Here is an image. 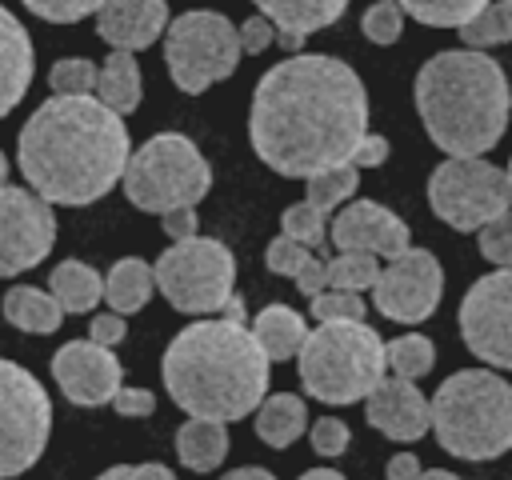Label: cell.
<instances>
[{
    "instance_id": "6da1fadb",
    "label": "cell",
    "mask_w": 512,
    "mask_h": 480,
    "mask_svg": "<svg viewBox=\"0 0 512 480\" xmlns=\"http://www.w3.org/2000/svg\"><path fill=\"white\" fill-rule=\"evenodd\" d=\"M368 136V92L352 64L296 52L272 64L252 92L248 144L288 180L348 164Z\"/></svg>"
},
{
    "instance_id": "7a4b0ae2",
    "label": "cell",
    "mask_w": 512,
    "mask_h": 480,
    "mask_svg": "<svg viewBox=\"0 0 512 480\" xmlns=\"http://www.w3.org/2000/svg\"><path fill=\"white\" fill-rule=\"evenodd\" d=\"M124 116L96 96H52L20 128V172L48 204H92L108 196L128 168Z\"/></svg>"
},
{
    "instance_id": "3957f363",
    "label": "cell",
    "mask_w": 512,
    "mask_h": 480,
    "mask_svg": "<svg viewBox=\"0 0 512 480\" xmlns=\"http://www.w3.org/2000/svg\"><path fill=\"white\" fill-rule=\"evenodd\" d=\"M272 360L256 344L252 328L232 320H196L172 336L160 372L164 388L188 416L200 420H244L268 392Z\"/></svg>"
},
{
    "instance_id": "277c9868",
    "label": "cell",
    "mask_w": 512,
    "mask_h": 480,
    "mask_svg": "<svg viewBox=\"0 0 512 480\" xmlns=\"http://www.w3.org/2000/svg\"><path fill=\"white\" fill-rule=\"evenodd\" d=\"M416 112L428 140L444 156H484L500 144L512 112V88L504 68L480 48L436 52L420 64Z\"/></svg>"
},
{
    "instance_id": "5b68a950",
    "label": "cell",
    "mask_w": 512,
    "mask_h": 480,
    "mask_svg": "<svg viewBox=\"0 0 512 480\" xmlns=\"http://www.w3.org/2000/svg\"><path fill=\"white\" fill-rule=\"evenodd\" d=\"M432 400L436 444L456 460H496L512 448V384L492 368L452 372Z\"/></svg>"
},
{
    "instance_id": "8992f818",
    "label": "cell",
    "mask_w": 512,
    "mask_h": 480,
    "mask_svg": "<svg viewBox=\"0 0 512 480\" xmlns=\"http://www.w3.org/2000/svg\"><path fill=\"white\" fill-rule=\"evenodd\" d=\"M300 384L320 404H352L368 400V392L384 380V340L364 320L316 324L300 348Z\"/></svg>"
},
{
    "instance_id": "52a82bcc",
    "label": "cell",
    "mask_w": 512,
    "mask_h": 480,
    "mask_svg": "<svg viewBox=\"0 0 512 480\" xmlns=\"http://www.w3.org/2000/svg\"><path fill=\"white\" fill-rule=\"evenodd\" d=\"M124 196L140 212H172L196 208L212 188V164L184 132H156L144 140L124 168Z\"/></svg>"
},
{
    "instance_id": "ba28073f",
    "label": "cell",
    "mask_w": 512,
    "mask_h": 480,
    "mask_svg": "<svg viewBox=\"0 0 512 480\" xmlns=\"http://www.w3.org/2000/svg\"><path fill=\"white\" fill-rule=\"evenodd\" d=\"M240 56H244L240 28L224 12H212V8L184 12L164 32V64H168V76L188 96H200L212 84L228 80L236 72Z\"/></svg>"
},
{
    "instance_id": "9c48e42d",
    "label": "cell",
    "mask_w": 512,
    "mask_h": 480,
    "mask_svg": "<svg viewBox=\"0 0 512 480\" xmlns=\"http://www.w3.org/2000/svg\"><path fill=\"white\" fill-rule=\"evenodd\" d=\"M152 272L164 300L188 316L220 312L236 288V256L224 240H212V236L176 240L172 248L160 252Z\"/></svg>"
},
{
    "instance_id": "30bf717a",
    "label": "cell",
    "mask_w": 512,
    "mask_h": 480,
    "mask_svg": "<svg viewBox=\"0 0 512 480\" xmlns=\"http://www.w3.org/2000/svg\"><path fill=\"white\" fill-rule=\"evenodd\" d=\"M432 212L456 232H480L488 220L512 208L508 172L484 156H448L428 176Z\"/></svg>"
},
{
    "instance_id": "8fae6325",
    "label": "cell",
    "mask_w": 512,
    "mask_h": 480,
    "mask_svg": "<svg viewBox=\"0 0 512 480\" xmlns=\"http://www.w3.org/2000/svg\"><path fill=\"white\" fill-rule=\"evenodd\" d=\"M52 436V404L44 384L16 360H0V480L28 472Z\"/></svg>"
},
{
    "instance_id": "7c38bea8",
    "label": "cell",
    "mask_w": 512,
    "mask_h": 480,
    "mask_svg": "<svg viewBox=\"0 0 512 480\" xmlns=\"http://www.w3.org/2000/svg\"><path fill=\"white\" fill-rule=\"evenodd\" d=\"M460 336L480 364L512 368V268H496L464 292Z\"/></svg>"
},
{
    "instance_id": "4fadbf2b",
    "label": "cell",
    "mask_w": 512,
    "mask_h": 480,
    "mask_svg": "<svg viewBox=\"0 0 512 480\" xmlns=\"http://www.w3.org/2000/svg\"><path fill=\"white\" fill-rule=\"evenodd\" d=\"M444 292L440 260L428 248H408L404 256L388 260L372 284V308L396 324H420L436 312Z\"/></svg>"
},
{
    "instance_id": "5bb4252c",
    "label": "cell",
    "mask_w": 512,
    "mask_h": 480,
    "mask_svg": "<svg viewBox=\"0 0 512 480\" xmlns=\"http://www.w3.org/2000/svg\"><path fill=\"white\" fill-rule=\"evenodd\" d=\"M56 244V216L32 188L0 184V276L36 268Z\"/></svg>"
},
{
    "instance_id": "9a60e30c",
    "label": "cell",
    "mask_w": 512,
    "mask_h": 480,
    "mask_svg": "<svg viewBox=\"0 0 512 480\" xmlns=\"http://www.w3.org/2000/svg\"><path fill=\"white\" fill-rule=\"evenodd\" d=\"M120 376H124V368H120L116 352L96 340H68L52 356V380L80 408L112 404V396L124 388Z\"/></svg>"
},
{
    "instance_id": "2e32d148",
    "label": "cell",
    "mask_w": 512,
    "mask_h": 480,
    "mask_svg": "<svg viewBox=\"0 0 512 480\" xmlns=\"http://www.w3.org/2000/svg\"><path fill=\"white\" fill-rule=\"evenodd\" d=\"M328 240L340 252H372V256H384V260H396L412 248L408 244L412 240L408 224L376 200H352L348 208H340V216L328 228Z\"/></svg>"
},
{
    "instance_id": "e0dca14e",
    "label": "cell",
    "mask_w": 512,
    "mask_h": 480,
    "mask_svg": "<svg viewBox=\"0 0 512 480\" xmlns=\"http://www.w3.org/2000/svg\"><path fill=\"white\" fill-rule=\"evenodd\" d=\"M364 416L388 440H420L424 432H432V400L416 388V380L404 376H384L368 392Z\"/></svg>"
},
{
    "instance_id": "ac0fdd59",
    "label": "cell",
    "mask_w": 512,
    "mask_h": 480,
    "mask_svg": "<svg viewBox=\"0 0 512 480\" xmlns=\"http://www.w3.org/2000/svg\"><path fill=\"white\" fill-rule=\"evenodd\" d=\"M96 32L108 48L140 52L168 32V0H104L96 12Z\"/></svg>"
},
{
    "instance_id": "d6986e66",
    "label": "cell",
    "mask_w": 512,
    "mask_h": 480,
    "mask_svg": "<svg viewBox=\"0 0 512 480\" xmlns=\"http://www.w3.org/2000/svg\"><path fill=\"white\" fill-rule=\"evenodd\" d=\"M32 68H36V56H32L28 28L0 4V120L24 100L32 84Z\"/></svg>"
},
{
    "instance_id": "ffe728a7",
    "label": "cell",
    "mask_w": 512,
    "mask_h": 480,
    "mask_svg": "<svg viewBox=\"0 0 512 480\" xmlns=\"http://www.w3.org/2000/svg\"><path fill=\"white\" fill-rule=\"evenodd\" d=\"M252 336L268 360H292V356H300V348L308 340V324L288 304H264L252 320Z\"/></svg>"
},
{
    "instance_id": "44dd1931",
    "label": "cell",
    "mask_w": 512,
    "mask_h": 480,
    "mask_svg": "<svg viewBox=\"0 0 512 480\" xmlns=\"http://www.w3.org/2000/svg\"><path fill=\"white\" fill-rule=\"evenodd\" d=\"M252 4L260 8V16L276 24V32H296V36L332 28L348 8V0H252Z\"/></svg>"
},
{
    "instance_id": "7402d4cb",
    "label": "cell",
    "mask_w": 512,
    "mask_h": 480,
    "mask_svg": "<svg viewBox=\"0 0 512 480\" xmlns=\"http://www.w3.org/2000/svg\"><path fill=\"white\" fill-rule=\"evenodd\" d=\"M140 64H136V52H124V48H112L104 68H100V80H96V100L104 108H112L116 116H128L140 108Z\"/></svg>"
},
{
    "instance_id": "603a6c76",
    "label": "cell",
    "mask_w": 512,
    "mask_h": 480,
    "mask_svg": "<svg viewBox=\"0 0 512 480\" xmlns=\"http://www.w3.org/2000/svg\"><path fill=\"white\" fill-rule=\"evenodd\" d=\"M308 432V404L292 392L264 396L256 408V436L268 448H288Z\"/></svg>"
},
{
    "instance_id": "cb8c5ba5",
    "label": "cell",
    "mask_w": 512,
    "mask_h": 480,
    "mask_svg": "<svg viewBox=\"0 0 512 480\" xmlns=\"http://www.w3.org/2000/svg\"><path fill=\"white\" fill-rule=\"evenodd\" d=\"M176 456L184 468L192 472H212L224 464L228 456V432L220 420H200V416H188L180 428H176Z\"/></svg>"
},
{
    "instance_id": "d4e9b609",
    "label": "cell",
    "mask_w": 512,
    "mask_h": 480,
    "mask_svg": "<svg viewBox=\"0 0 512 480\" xmlns=\"http://www.w3.org/2000/svg\"><path fill=\"white\" fill-rule=\"evenodd\" d=\"M4 320L20 332H36V336H48L60 328L64 320V308L52 292H40L32 284H16L4 292Z\"/></svg>"
},
{
    "instance_id": "484cf974",
    "label": "cell",
    "mask_w": 512,
    "mask_h": 480,
    "mask_svg": "<svg viewBox=\"0 0 512 480\" xmlns=\"http://www.w3.org/2000/svg\"><path fill=\"white\" fill-rule=\"evenodd\" d=\"M152 288H156L152 264H144L140 256H124V260L112 264V272H108V280H104V300H108L112 312L132 316V312H140V308L148 304Z\"/></svg>"
},
{
    "instance_id": "4316f807",
    "label": "cell",
    "mask_w": 512,
    "mask_h": 480,
    "mask_svg": "<svg viewBox=\"0 0 512 480\" xmlns=\"http://www.w3.org/2000/svg\"><path fill=\"white\" fill-rule=\"evenodd\" d=\"M48 284H52V296L60 300V308L64 312H76V316L80 312H92L104 300V280L84 260H60L52 268V280Z\"/></svg>"
},
{
    "instance_id": "83f0119b",
    "label": "cell",
    "mask_w": 512,
    "mask_h": 480,
    "mask_svg": "<svg viewBox=\"0 0 512 480\" xmlns=\"http://www.w3.org/2000/svg\"><path fill=\"white\" fill-rule=\"evenodd\" d=\"M384 360L392 368V376H404V380H424L436 364V348L428 336L420 332H408V336H396L384 344Z\"/></svg>"
},
{
    "instance_id": "f1b7e54d",
    "label": "cell",
    "mask_w": 512,
    "mask_h": 480,
    "mask_svg": "<svg viewBox=\"0 0 512 480\" xmlns=\"http://www.w3.org/2000/svg\"><path fill=\"white\" fill-rule=\"evenodd\" d=\"M396 4L404 8V16H416L428 28H464L492 0H396Z\"/></svg>"
},
{
    "instance_id": "f546056e",
    "label": "cell",
    "mask_w": 512,
    "mask_h": 480,
    "mask_svg": "<svg viewBox=\"0 0 512 480\" xmlns=\"http://www.w3.org/2000/svg\"><path fill=\"white\" fill-rule=\"evenodd\" d=\"M304 184H308V204H316L320 212H332L336 204L352 200V192H356V184H360V168L348 160V164H336V168H328V172H316V176L304 180Z\"/></svg>"
},
{
    "instance_id": "4dcf8cb0",
    "label": "cell",
    "mask_w": 512,
    "mask_h": 480,
    "mask_svg": "<svg viewBox=\"0 0 512 480\" xmlns=\"http://www.w3.org/2000/svg\"><path fill=\"white\" fill-rule=\"evenodd\" d=\"M460 40L464 48H492V44L512 40V0H496L480 16H472L460 28Z\"/></svg>"
},
{
    "instance_id": "1f68e13d",
    "label": "cell",
    "mask_w": 512,
    "mask_h": 480,
    "mask_svg": "<svg viewBox=\"0 0 512 480\" xmlns=\"http://www.w3.org/2000/svg\"><path fill=\"white\" fill-rule=\"evenodd\" d=\"M280 232H284L288 240L304 244V248H320V252H324V244H328V212H320V208L308 204V200L288 204V208L280 212Z\"/></svg>"
},
{
    "instance_id": "d6a6232c",
    "label": "cell",
    "mask_w": 512,
    "mask_h": 480,
    "mask_svg": "<svg viewBox=\"0 0 512 480\" xmlns=\"http://www.w3.org/2000/svg\"><path fill=\"white\" fill-rule=\"evenodd\" d=\"M380 276V256L372 252H340L336 260H328V284L340 292H364L372 288Z\"/></svg>"
},
{
    "instance_id": "836d02e7",
    "label": "cell",
    "mask_w": 512,
    "mask_h": 480,
    "mask_svg": "<svg viewBox=\"0 0 512 480\" xmlns=\"http://www.w3.org/2000/svg\"><path fill=\"white\" fill-rule=\"evenodd\" d=\"M96 80H100V68L88 56H64L48 72V84L56 96H92Z\"/></svg>"
},
{
    "instance_id": "e575fe53",
    "label": "cell",
    "mask_w": 512,
    "mask_h": 480,
    "mask_svg": "<svg viewBox=\"0 0 512 480\" xmlns=\"http://www.w3.org/2000/svg\"><path fill=\"white\" fill-rule=\"evenodd\" d=\"M360 28H364V36H368L372 44H380V48H384V44H396L400 32H404V8H400L396 0H376V4L364 8Z\"/></svg>"
},
{
    "instance_id": "d590c367",
    "label": "cell",
    "mask_w": 512,
    "mask_h": 480,
    "mask_svg": "<svg viewBox=\"0 0 512 480\" xmlns=\"http://www.w3.org/2000/svg\"><path fill=\"white\" fill-rule=\"evenodd\" d=\"M308 312L316 316V324H336V320H364L368 304L360 300V292H340V288H328V292L312 296Z\"/></svg>"
},
{
    "instance_id": "8d00e7d4",
    "label": "cell",
    "mask_w": 512,
    "mask_h": 480,
    "mask_svg": "<svg viewBox=\"0 0 512 480\" xmlns=\"http://www.w3.org/2000/svg\"><path fill=\"white\" fill-rule=\"evenodd\" d=\"M476 236H480L476 244H480V256L484 260H492L496 268H512V208L500 212L496 220H488Z\"/></svg>"
},
{
    "instance_id": "74e56055",
    "label": "cell",
    "mask_w": 512,
    "mask_h": 480,
    "mask_svg": "<svg viewBox=\"0 0 512 480\" xmlns=\"http://www.w3.org/2000/svg\"><path fill=\"white\" fill-rule=\"evenodd\" d=\"M20 4L32 16L48 20V24H76V20L92 16V12H100L104 0H20Z\"/></svg>"
},
{
    "instance_id": "f35d334b",
    "label": "cell",
    "mask_w": 512,
    "mask_h": 480,
    "mask_svg": "<svg viewBox=\"0 0 512 480\" xmlns=\"http://www.w3.org/2000/svg\"><path fill=\"white\" fill-rule=\"evenodd\" d=\"M312 256V248H304V244H296V240H288L284 232L268 244V252H264V264H268V272H276V276H292L296 280V272L304 268V260Z\"/></svg>"
},
{
    "instance_id": "ab89813d",
    "label": "cell",
    "mask_w": 512,
    "mask_h": 480,
    "mask_svg": "<svg viewBox=\"0 0 512 480\" xmlns=\"http://www.w3.org/2000/svg\"><path fill=\"white\" fill-rule=\"evenodd\" d=\"M308 440H312V452L316 456H344V448H348V424L336 420V416H320L308 428Z\"/></svg>"
},
{
    "instance_id": "60d3db41",
    "label": "cell",
    "mask_w": 512,
    "mask_h": 480,
    "mask_svg": "<svg viewBox=\"0 0 512 480\" xmlns=\"http://www.w3.org/2000/svg\"><path fill=\"white\" fill-rule=\"evenodd\" d=\"M272 44H276V24H272L268 16H248V20L240 24V48H244L248 56L264 52V48H272Z\"/></svg>"
},
{
    "instance_id": "b9f144b4",
    "label": "cell",
    "mask_w": 512,
    "mask_h": 480,
    "mask_svg": "<svg viewBox=\"0 0 512 480\" xmlns=\"http://www.w3.org/2000/svg\"><path fill=\"white\" fill-rule=\"evenodd\" d=\"M296 288H300L308 300L320 296V292H328V288H332V284H328V260L312 252V256L304 260V268L296 272Z\"/></svg>"
},
{
    "instance_id": "7bdbcfd3",
    "label": "cell",
    "mask_w": 512,
    "mask_h": 480,
    "mask_svg": "<svg viewBox=\"0 0 512 480\" xmlns=\"http://www.w3.org/2000/svg\"><path fill=\"white\" fill-rule=\"evenodd\" d=\"M96 480H176V472L156 464V460H148V464H116V468L100 472Z\"/></svg>"
},
{
    "instance_id": "ee69618b",
    "label": "cell",
    "mask_w": 512,
    "mask_h": 480,
    "mask_svg": "<svg viewBox=\"0 0 512 480\" xmlns=\"http://www.w3.org/2000/svg\"><path fill=\"white\" fill-rule=\"evenodd\" d=\"M88 340H96V344H104V348H116L120 340H124V316L120 312H96L92 316V324H88Z\"/></svg>"
},
{
    "instance_id": "f6af8a7d",
    "label": "cell",
    "mask_w": 512,
    "mask_h": 480,
    "mask_svg": "<svg viewBox=\"0 0 512 480\" xmlns=\"http://www.w3.org/2000/svg\"><path fill=\"white\" fill-rule=\"evenodd\" d=\"M112 408H116L120 416H152V412H156V396H152L148 388H120V392L112 396Z\"/></svg>"
},
{
    "instance_id": "bcb514c9",
    "label": "cell",
    "mask_w": 512,
    "mask_h": 480,
    "mask_svg": "<svg viewBox=\"0 0 512 480\" xmlns=\"http://www.w3.org/2000/svg\"><path fill=\"white\" fill-rule=\"evenodd\" d=\"M384 160H388V140L376 136V132H368V136L356 144V152H352V164H356V168H380Z\"/></svg>"
},
{
    "instance_id": "7dc6e473",
    "label": "cell",
    "mask_w": 512,
    "mask_h": 480,
    "mask_svg": "<svg viewBox=\"0 0 512 480\" xmlns=\"http://www.w3.org/2000/svg\"><path fill=\"white\" fill-rule=\"evenodd\" d=\"M160 220H164V232H168L172 240H192V236H196V228H200L196 208H172V212H164Z\"/></svg>"
},
{
    "instance_id": "c3c4849f",
    "label": "cell",
    "mask_w": 512,
    "mask_h": 480,
    "mask_svg": "<svg viewBox=\"0 0 512 480\" xmlns=\"http://www.w3.org/2000/svg\"><path fill=\"white\" fill-rule=\"evenodd\" d=\"M420 460L412 456V452H400V456H392L388 460V480H420Z\"/></svg>"
},
{
    "instance_id": "681fc988",
    "label": "cell",
    "mask_w": 512,
    "mask_h": 480,
    "mask_svg": "<svg viewBox=\"0 0 512 480\" xmlns=\"http://www.w3.org/2000/svg\"><path fill=\"white\" fill-rule=\"evenodd\" d=\"M220 480H276L268 468H232V472H224Z\"/></svg>"
},
{
    "instance_id": "f907efd6",
    "label": "cell",
    "mask_w": 512,
    "mask_h": 480,
    "mask_svg": "<svg viewBox=\"0 0 512 480\" xmlns=\"http://www.w3.org/2000/svg\"><path fill=\"white\" fill-rule=\"evenodd\" d=\"M220 312H224V320H232V324H244V300H240L236 292H232V300H228Z\"/></svg>"
},
{
    "instance_id": "816d5d0a",
    "label": "cell",
    "mask_w": 512,
    "mask_h": 480,
    "mask_svg": "<svg viewBox=\"0 0 512 480\" xmlns=\"http://www.w3.org/2000/svg\"><path fill=\"white\" fill-rule=\"evenodd\" d=\"M304 40H308V36H296V32H276V44H280V48H288V52L304 48Z\"/></svg>"
},
{
    "instance_id": "f5cc1de1",
    "label": "cell",
    "mask_w": 512,
    "mask_h": 480,
    "mask_svg": "<svg viewBox=\"0 0 512 480\" xmlns=\"http://www.w3.org/2000/svg\"><path fill=\"white\" fill-rule=\"evenodd\" d=\"M300 480H344V476H340L336 468H308Z\"/></svg>"
},
{
    "instance_id": "db71d44e",
    "label": "cell",
    "mask_w": 512,
    "mask_h": 480,
    "mask_svg": "<svg viewBox=\"0 0 512 480\" xmlns=\"http://www.w3.org/2000/svg\"><path fill=\"white\" fill-rule=\"evenodd\" d=\"M420 480H460V476L448 468H428V472H420Z\"/></svg>"
},
{
    "instance_id": "11a10c76",
    "label": "cell",
    "mask_w": 512,
    "mask_h": 480,
    "mask_svg": "<svg viewBox=\"0 0 512 480\" xmlns=\"http://www.w3.org/2000/svg\"><path fill=\"white\" fill-rule=\"evenodd\" d=\"M4 176H8V156L0 152V184H4Z\"/></svg>"
},
{
    "instance_id": "9f6ffc18",
    "label": "cell",
    "mask_w": 512,
    "mask_h": 480,
    "mask_svg": "<svg viewBox=\"0 0 512 480\" xmlns=\"http://www.w3.org/2000/svg\"><path fill=\"white\" fill-rule=\"evenodd\" d=\"M508 184H512V160H508Z\"/></svg>"
}]
</instances>
